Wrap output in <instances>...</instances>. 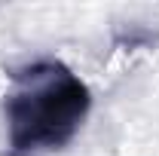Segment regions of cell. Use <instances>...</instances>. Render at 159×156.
I'll list each match as a JSON object with an SVG mask.
<instances>
[{
    "label": "cell",
    "instance_id": "1",
    "mask_svg": "<svg viewBox=\"0 0 159 156\" xmlns=\"http://www.w3.org/2000/svg\"><path fill=\"white\" fill-rule=\"evenodd\" d=\"M92 92L55 58H37L9 74L3 95L6 156H43L61 150L89 117Z\"/></svg>",
    "mask_w": 159,
    "mask_h": 156
}]
</instances>
